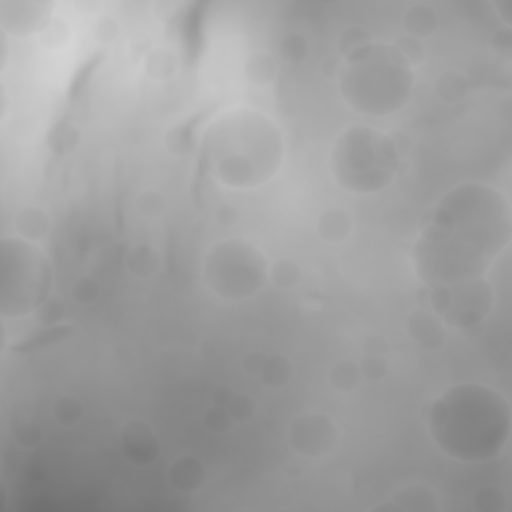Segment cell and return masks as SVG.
<instances>
[{"label":"cell","instance_id":"5b68a950","mask_svg":"<svg viewBox=\"0 0 512 512\" xmlns=\"http://www.w3.org/2000/svg\"><path fill=\"white\" fill-rule=\"evenodd\" d=\"M400 168L396 140L376 126L346 128L332 144L330 172L350 194H378L390 186Z\"/></svg>","mask_w":512,"mask_h":512},{"label":"cell","instance_id":"4fadbf2b","mask_svg":"<svg viewBox=\"0 0 512 512\" xmlns=\"http://www.w3.org/2000/svg\"><path fill=\"white\" fill-rule=\"evenodd\" d=\"M174 484L176 486H180V488H194L196 484H200L202 482V474H198V472H202L200 470V464L196 462V460H192V458H188L186 462H174Z\"/></svg>","mask_w":512,"mask_h":512},{"label":"cell","instance_id":"7c38bea8","mask_svg":"<svg viewBox=\"0 0 512 512\" xmlns=\"http://www.w3.org/2000/svg\"><path fill=\"white\" fill-rule=\"evenodd\" d=\"M436 26V18H434V12L424 6V4H418V6H412L406 14V28L412 36H424V34H430Z\"/></svg>","mask_w":512,"mask_h":512},{"label":"cell","instance_id":"3957f363","mask_svg":"<svg viewBox=\"0 0 512 512\" xmlns=\"http://www.w3.org/2000/svg\"><path fill=\"white\" fill-rule=\"evenodd\" d=\"M426 426L436 448L448 458L486 462L508 444L510 404L486 384H454L430 402Z\"/></svg>","mask_w":512,"mask_h":512},{"label":"cell","instance_id":"ba28073f","mask_svg":"<svg viewBox=\"0 0 512 512\" xmlns=\"http://www.w3.org/2000/svg\"><path fill=\"white\" fill-rule=\"evenodd\" d=\"M432 312L454 326L478 324L490 310L492 292L484 278L444 286H428Z\"/></svg>","mask_w":512,"mask_h":512},{"label":"cell","instance_id":"52a82bcc","mask_svg":"<svg viewBox=\"0 0 512 512\" xmlns=\"http://www.w3.org/2000/svg\"><path fill=\"white\" fill-rule=\"evenodd\" d=\"M206 288L226 302H242L258 294L270 276L266 254L246 238L214 242L202 266Z\"/></svg>","mask_w":512,"mask_h":512},{"label":"cell","instance_id":"9c48e42d","mask_svg":"<svg viewBox=\"0 0 512 512\" xmlns=\"http://www.w3.org/2000/svg\"><path fill=\"white\" fill-rule=\"evenodd\" d=\"M338 426L326 414H300L288 428V444L306 458H320L336 450Z\"/></svg>","mask_w":512,"mask_h":512},{"label":"cell","instance_id":"7a4b0ae2","mask_svg":"<svg viewBox=\"0 0 512 512\" xmlns=\"http://www.w3.org/2000/svg\"><path fill=\"white\" fill-rule=\"evenodd\" d=\"M284 152V134L276 120L252 106L222 110L202 138L206 170L228 190L248 192L270 182L284 162Z\"/></svg>","mask_w":512,"mask_h":512},{"label":"cell","instance_id":"277c9868","mask_svg":"<svg viewBox=\"0 0 512 512\" xmlns=\"http://www.w3.org/2000/svg\"><path fill=\"white\" fill-rule=\"evenodd\" d=\"M414 82L412 58L390 42L354 46L338 72L340 98L354 112L372 118L402 110L412 98Z\"/></svg>","mask_w":512,"mask_h":512},{"label":"cell","instance_id":"8fae6325","mask_svg":"<svg viewBox=\"0 0 512 512\" xmlns=\"http://www.w3.org/2000/svg\"><path fill=\"white\" fill-rule=\"evenodd\" d=\"M318 232L328 242H342L352 232V218L340 208L326 210L318 220Z\"/></svg>","mask_w":512,"mask_h":512},{"label":"cell","instance_id":"6da1fadb","mask_svg":"<svg viewBox=\"0 0 512 512\" xmlns=\"http://www.w3.org/2000/svg\"><path fill=\"white\" fill-rule=\"evenodd\" d=\"M510 242L508 198L478 182L450 188L420 228L412 262L426 286L480 280Z\"/></svg>","mask_w":512,"mask_h":512},{"label":"cell","instance_id":"8992f818","mask_svg":"<svg viewBox=\"0 0 512 512\" xmlns=\"http://www.w3.org/2000/svg\"><path fill=\"white\" fill-rule=\"evenodd\" d=\"M52 284L50 258L38 240L8 234L0 242V314L22 320L46 300Z\"/></svg>","mask_w":512,"mask_h":512},{"label":"cell","instance_id":"30bf717a","mask_svg":"<svg viewBox=\"0 0 512 512\" xmlns=\"http://www.w3.org/2000/svg\"><path fill=\"white\" fill-rule=\"evenodd\" d=\"M408 330L416 342L436 348L444 340V322L432 310H416L408 318Z\"/></svg>","mask_w":512,"mask_h":512},{"label":"cell","instance_id":"5bb4252c","mask_svg":"<svg viewBox=\"0 0 512 512\" xmlns=\"http://www.w3.org/2000/svg\"><path fill=\"white\" fill-rule=\"evenodd\" d=\"M332 382H334V386H338V388L350 390V388L358 386V382H360V368H358L356 364L342 362V364L334 366V370H332Z\"/></svg>","mask_w":512,"mask_h":512}]
</instances>
